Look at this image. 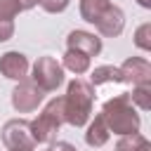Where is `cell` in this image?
I'll return each mask as SVG.
<instances>
[{
	"label": "cell",
	"instance_id": "1",
	"mask_svg": "<svg viewBox=\"0 0 151 151\" xmlns=\"http://www.w3.org/2000/svg\"><path fill=\"white\" fill-rule=\"evenodd\" d=\"M92 106H94V87L83 78H73L64 94V123L73 127L87 125L92 118Z\"/></svg>",
	"mask_w": 151,
	"mask_h": 151
},
{
	"label": "cell",
	"instance_id": "2",
	"mask_svg": "<svg viewBox=\"0 0 151 151\" xmlns=\"http://www.w3.org/2000/svg\"><path fill=\"white\" fill-rule=\"evenodd\" d=\"M109 127V132L123 137V134H132V132H139V125H142V118L137 113V109L132 106L127 92L104 101L101 106V113H99Z\"/></svg>",
	"mask_w": 151,
	"mask_h": 151
},
{
	"label": "cell",
	"instance_id": "3",
	"mask_svg": "<svg viewBox=\"0 0 151 151\" xmlns=\"http://www.w3.org/2000/svg\"><path fill=\"white\" fill-rule=\"evenodd\" d=\"M28 125H31V137H33L35 144L57 142V132L64 125V97L50 99L42 106V111L33 120H28Z\"/></svg>",
	"mask_w": 151,
	"mask_h": 151
},
{
	"label": "cell",
	"instance_id": "4",
	"mask_svg": "<svg viewBox=\"0 0 151 151\" xmlns=\"http://www.w3.org/2000/svg\"><path fill=\"white\" fill-rule=\"evenodd\" d=\"M28 80L33 85H38L42 92H57V87L64 83V68L61 64L54 59V57H38L33 68H31V76Z\"/></svg>",
	"mask_w": 151,
	"mask_h": 151
},
{
	"label": "cell",
	"instance_id": "5",
	"mask_svg": "<svg viewBox=\"0 0 151 151\" xmlns=\"http://www.w3.org/2000/svg\"><path fill=\"white\" fill-rule=\"evenodd\" d=\"M2 144L9 149V151H33L35 142L31 137V125L28 120H21V118H12L2 125Z\"/></svg>",
	"mask_w": 151,
	"mask_h": 151
},
{
	"label": "cell",
	"instance_id": "6",
	"mask_svg": "<svg viewBox=\"0 0 151 151\" xmlns=\"http://www.w3.org/2000/svg\"><path fill=\"white\" fill-rule=\"evenodd\" d=\"M42 101H45V92L38 85H33L28 78L17 83V87L12 90V106H14L17 113H31Z\"/></svg>",
	"mask_w": 151,
	"mask_h": 151
},
{
	"label": "cell",
	"instance_id": "7",
	"mask_svg": "<svg viewBox=\"0 0 151 151\" xmlns=\"http://www.w3.org/2000/svg\"><path fill=\"white\" fill-rule=\"evenodd\" d=\"M120 83L127 85H151V64L144 57H127L120 66Z\"/></svg>",
	"mask_w": 151,
	"mask_h": 151
},
{
	"label": "cell",
	"instance_id": "8",
	"mask_svg": "<svg viewBox=\"0 0 151 151\" xmlns=\"http://www.w3.org/2000/svg\"><path fill=\"white\" fill-rule=\"evenodd\" d=\"M28 71H31V64H28V57L17 52V50H9L5 54H0V73L14 83H21L28 78Z\"/></svg>",
	"mask_w": 151,
	"mask_h": 151
},
{
	"label": "cell",
	"instance_id": "9",
	"mask_svg": "<svg viewBox=\"0 0 151 151\" xmlns=\"http://www.w3.org/2000/svg\"><path fill=\"white\" fill-rule=\"evenodd\" d=\"M94 28L99 31V35H104V38H118L120 33H123V28H125V12L118 7V5H109L104 12H101V17L94 21Z\"/></svg>",
	"mask_w": 151,
	"mask_h": 151
},
{
	"label": "cell",
	"instance_id": "10",
	"mask_svg": "<svg viewBox=\"0 0 151 151\" xmlns=\"http://www.w3.org/2000/svg\"><path fill=\"white\" fill-rule=\"evenodd\" d=\"M66 50H73V52H80L85 57H97L101 52V38L90 33V31H83V28H76L66 35Z\"/></svg>",
	"mask_w": 151,
	"mask_h": 151
},
{
	"label": "cell",
	"instance_id": "11",
	"mask_svg": "<svg viewBox=\"0 0 151 151\" xmlns=\"http://www.w3.org/2000/svg\"><path fill=\"white\" fill-rule=\"evenodd\" d=\"M109 139H111V132H109L104 118H101V116H94V120L87 123V130H85V144L92 146V149H99V146H104Z\"/></svg>",
	"mask_w": 151,
	"mask_h": 151
},
{
	"label": "cell",
	"instance_id": "12",
	"mask_svg": "<svg viewBox=\"0 0 151 151\" xmlns=\"http://www.w3.org/2000/svg\"><path fill=\"white\" fill-rule=\"evenodd\" d=\"M90 61H92L90 57H85L80 52H73V50H66V54H64V59L59 64H61L64 71H71L76 76H83V73L90 71Z\"/></svg>",
	"mask_w": 151,
	"mask_h": 151
},
{
	"label": "cell",
	"instance_id": "13",
	"mask_svg": "<svg viewBox=\"0 0 151 151\" xmlns=\"http://www.w3.org/2000/svg\"><path fill=\"white\" fill-rule=\"evenodd\" d=\"M92 87L97 85H106V83H120V71L118 66H111V64H104V66H97L92 73H90V80H87Z\"/></svg>",
	"mask_w": 151,
	"mask_h": 151
},
{
	"label": "cell",
	"instance_id": "14",
	"mask_svg": "<svg viewBox=\"0 0 151 151\" xmlns=\"http://www.w3.org/2000/svg\"><path fill=\"white\" fill-rule=\"evenodd\" d=\"M109 5H111V0H80V17L87 24H94Z\"/></svg>",
	"mask_w": 151,
	"mask_h": 151
},
{
	"label": "cell",
	"instance_id": "15",
	"mask_svg": "<svg viewBox=\"0 0 151 151\" xmlns=\"http://www.w3.org/2000/svg\"><path fill=\"white\" fill-rule=\"evenodd\" d=\"M127 97L134 109H142V111L151 109V85H134L132 92H127Z\"/></svg>",
	"mask_w": 151,
	"mask_h": 151
},
{
	"label": "cell",
	"instance_id": "16",
	"mask_svg": "<svg viewBox=\"0 0 151 151\" xmlns=\"http://www.w3.org/2000/svg\"><path fill=\"white\" fill-rule=\"evenodd\" d=\"M144 144H149V139L139 132H132V134H123L118 137L116 142V151H139Z\"/></svg>",
	"mask_w": 151,
	"mask_h": 151
},
{
	"label": "cell",
	"instance_id": "17",
	"mask_svg": "<svg viewBox=\"0 0 151 151\" xmlns=\"http://www.w3.org/2000/svg\"><path fill=\"white\" fill-rule=\"evenodd\" d=\"M134 45L144 52H151V24L144 21L142 26H137L134 31Z\"/></svg>",
	"mask_w": 151,
	"mask_h": 151
},
{
	"label": "cell",
	"instance_id": "18",
	"mask_svg": "<svg viewBox=\"0 0 151 151\" xmlns=\"http://www.w3.org/2000/svg\"><path fill=\"white\" fill-rule=\"evenodd\" d=\"M19 5L14 0H0V19H7V21H14V17L19 14Z\"/></svg>",
	"mask_w": 151,
	"mask_h": 151
},
{
	"label": "cell",
	"instance_id": "19",
	"mask_svg": "<svg viewBox=\"0 0 151 151\" xmlns=\"http://www.w3.org/2000/svg\"><path fill=\"white\" fill-rule=\"evenodd\" d=\"M68 2H71V0H38V5H40L47 14H59V12H64V9L68 7Z\"/></svg>",
	"mask_w": 151,
	"mask_h": 151
},
{
	"label": "cell",
	"instance_id": "20",
	"mask_svg": "<svg viewBox=\"0 0 151 151\" xmlns=\"http://www.w3.org/2000/svg\"><path fill=\"white\" fill-rule=\"evenodd\" d=\"M12 35H14V21L0 19V42H7Z\"/></svg>",
	"mask_w": 151,
	"mask_h": 151
},
{
	"label": "cell",
	"instance_id": "21",
	"mask_svg": "<svg viewBox=\"0 0 151 151\" xmlns=\"http://www.w3.org/2000/svg\"><path fill=\"white\" fill-rule=\"evenodd\" d=\"M50 151H78V149L73 144H68V142H52Z\"/></svg>",
	"mask_w": 151,
	"mask_h": 151
},
{
	"label": "cell",
	"instance_id": "22",
	"mask_svg": "<svg viewBox=\"0 0 151 151\" xmlns=\"http://www.w3.org/2000/svg\"><path fill=\"white\" fill-rule=\"evenodd\" d=\"M17 5H19V9L21 12H26V9H33L35 5H38V0H14Z\"/></svg>",
	"mask_w": 151,
	"mask_h": 151
},
{
	"label": "cell",
	"instance_id": "23",
	"mask_svg": "<svg viewBox=\"0 0 151 151\" xmlns=\"http://www.w3.org/2000/svg\"><path fill=\"white\" fill-rule=\"evenodd\" d=\"M137 2H139L144 9H151V0H137Z\"/></svg>",
	"mask_w": 151,
	"mask_h": 151
},
{
	"label": "cell",
	"instance_id": "24",
	"mask_svg": "<svg viewBox=\"0 0 151 151\" xmlns=\"http://www.w3.org/2000/svg\"><path fill=\"white\" fill-rule=\"evenodd\" d=\"M139 151H151V144H144V146H142Z\"/></svg>",
	"mask_w": 151,
	"mask_h": 151
},
{
	"label": "cell",
	"instance_id": "25",
	"mask_svg": "<svg viewBox=\"0 0 151 151\" xmlns=\"http://www.w3.org/2000/svg\"><path fill=\"white\" fill-rule=\"evenodd\" d=\"M45 151H50V149H45Z\"/></svg>",
	"mask_w": 151,
	"mask_h": 151
}]
</instances>
